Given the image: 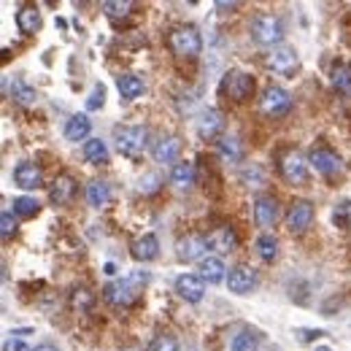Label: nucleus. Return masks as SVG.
Here are the masks:
<instances>
[{
  "instance_id": "1",
  "label": "nucleus",
  "mask_w": 351,
  "mask_h": 351,
  "mask_svg": "<svg viewBox=\"0 0 351 351\" xmlns=\"http://www.w3.org/2000/svg\"><path fill=\"white\" fill-rule=\"evenodd\" d=\"M146 284H149V273L132 270L130 276L111 281V284L103 289V298H106L111 306L128 308V306H132L138 298H141V292H143V287H146Z\"/></svg>"
},
{
  "instance_id": "2",
  "label": "nucleus",
  "mask_w": 351,
  "mask_h": 351,
  "mask_svg": "<svg viewBox=\"0 0 351 351\" xmlns=\"http://www.w3.org/2000/svg\"><path fill=\"white\" fill-rule=\"evenodd\" d=\"M168 44H171V51L181 60H192V57H197L203 51V38L192 25L176 27L171 33V38H168Z\"/></svg>"
},
{
  "instance_id": "3",
  "label": "nucleus",
  "mask_w": 351,
  "mask_h": 351,
  "mask_svg": "<svg viewBox=\"0 0 351 351\" xmlns=\"http://www.w3.org/2000/svg\"><path fill=\"white\" fill-rule=\"evenodd\" d=\"M252 38L263 46H273L284 38V27H281V19L273 16V14H260L254 16L252 22Z\"/></svg>"
},
{
  "instance_id": "4",
  "label": "nucleus",
  "mask_w": 351,
  "mask_h": 351,
  "mask_svg": "<svg viewBox=\"0 0 351 351\" xmlns=\"http://www.w3.org/2000/svg\"><path fill=\"white\" fill-rule=\"evenodd\" d=\"M146 138H149L146 128H138V125H132V128H119V130H117V149H119L122 154H128V157H135V154L143 152Z\"/></svg>"
},
{
  "instance_id": "5",
  "label": "nucleus",
  "mask_w": 351,
  "mask_h": 351,
  "mask_svg": "<svg viewBox=\"0 0 351 351\" xmlns=\"http://www.w3.org/2000/svg\"><path fill=\"white\" fill-rule=\"evenodd\" d=\"M221 89L230 95V100H235V103H246V100L252 97V92H254V79H252L249 73L235 71V73H227V76H224Z\"/></svg>"
},
{
  "instance_id": "6",
  "label": "nucleus",
  "mask_w": 351,
  "mask_h": 351,
  "mask_svg": "<svg viewBox=\"0 0 351 351\" xmlns=\"http://www.w3.org/2000/svg\"><path fill=\"white\" fill-rule=\"evenodd\" d=\"M176 292L181 300L186 303H200L203 295H206V281L203 276H195V273H184L176 278Z\"/></svg>"
},
{
  "instance_id": "7",
  "label": "nucleus",
  "mask_w": 351,
  "mask_h": 351,
  "mask_svg": "<svg viewBox=\"0 0 351 351\" xmlns=\"http://www.w3.org/2000/svg\"><path fill=\"white\" fill-rule=\"evenodd\" d=\"M292 108V95L284 87H267L263 95V111L267 117H284Z\"/></svg>"
},
{
  "instance_id": "8",
  "label": "nucleus",
  "mask_w": 351,
  "mask_h": 351,
  "mask_svg": "<svg viewBox=\"0 0 351 351\" xmlns=\"http://www.w3.org/2000/svg\"><path fill=\"white\" fill-rule=\"evenodd\" d=\"M208 249H211V246H208V238H203V235H186V238H181L178 246H176L181 263H197V260L203 263V254H206Z\"/></svg>"
},
{
  "instance_id": "9",
  "label": "nucleus",
  "mask_w": 351,
  "mask_h": 351,
  "mask_svg": "<svg viewBox=\"0 0 351 351\" xmlns=\"http://www.w3.org/2000/svg\"><path fill=\"white\" fill-rule=\"evenodd\" d=\"M267 65L276 71V73H281V76H292L295 71H298V51L292 49V46H276L273 49V54L267 57Z\"/></svg>"
},
{
  "instance_id": "10",
  "label": "nucleus",
  "mask_w": 351,
  "mask_h": 351,
  "mask_svg": "<svg viewBox=\"0 0 351 351\" xmlns=\"http://www.w3.org/2000/svg\"><path fill=\"white\" fill-rule=\"evenodd\" d=\"M254 284H257V276H254V270H252L249 265H235V267L230 270V276H227V287H230V292H235V295L252 292Z\"/></svg>"
},
{
  "instance_id": "11",
  "label": "nucleus",
  "mask_w": 351,
  "mask_h": 351,
  "mask_svg": "<svg viewBox=\"0 0 351 351\" xmlns=\"http://www.w3.org/2000/svg\"><path fill=\"white\" fill-rule=\"evenodd\" d=\"M14 181H16V186H22V189H38V186L44 184V173H41V168L33 165V162H19V165L14 168Z\"/></svg>"
},
{
  "instance_id": "12",
  "label": "nucleus",
  "mask_w": 351,
  "mask_h": 351,
  "mask_svg": "<svg viewBox=\"0 0 351 351\" xmlns=\"http://www.w3.org/2000/svg\"><path fill=\"white\" fill-rule=\"evenodd\" d=\"M311 219H313V206H311L308 200H298V203H292V208H289L287 227H289L292 232H303V230H308Z\"/></svg>"
},
{
  "instance_id": "13",
  "label": "nucleus",
  "mask_w": 351,
  "mask_h": 351,
  "mask_svg": "<svg viewBox=\"0 0 351 351\" xmlns=\"http://www.w3.org/2000/svg\"><path fill=\"white\" fill-rule=\"evenodd\" d=\"M254 219H257V224H263V227H270V224L278 221V203H276V197L260 195L254 200Z\"/></svg>"
},
{
  "instance_id": "14",
  "label": "nucleus",
  "mask_w": 351,
  "mask_h": 351,
  "mask_svg": "<svg viewBox=\"0 0 351 351\" xmlns=\"http://www.w3.org/2000/svg\"><path fill=\"white\" fill-rule=\"evenodd\" d=\"M16 27L22 36H36L41 30V11L36 5H22L16 11Z\"/></svg>"
},
{
  "instance_id": "15",
  "label": "nucleus",
  "mask_w": 351,
  "mask_h": 351,
  "mask_svg": "<svg viewBox=\"0 0 351 351\" xmlns=\"http://www.w3.org/2000/svg\"><path fill=\"white\" fill-rule=\"evenodd\" d=\"M281 171H284V178H287L289 184H303V181L308 178L306 162H303V157H300L298 152H289V154L284 157Z\"/></svg>"
},
{
  "instance_id": "16",
  "label": "nucleus",
  "mask_w": 351,
  "mask_h": 351,
  "mask_svg": "<svg viewBox=\"0 0 351 351\" xmlns=\"http://www.w3.org/2000/svg\"><path fill=\"white\" fill-rule=\"evenodd\" d=\"M73 192H76V181H73L71 176L62 173V176H57V178H54L49 197H51V203H54V206H65V203L73 197Z\"/></svg>"
},
{
  "instance_id": "17",
  "label": "nucleus",
  "mask_w": 351,
  "mask_h": 351,
  "mask_svg": "<svg viewBox=\"0 0 351 351\" xmlns=\"http://www.w3.org/2000/svg\"><path fill=\"white\" fill-rule=\"evenodd\" d=\"M178 152H181V141L176 135H162L154 143V149H152V154H154L157 162H173L176 157H178Z\"/></svg>"
},
{
  "instance_id": "18",
  "label": "nucleus",
  "mask_w": 351,
  "mask_h": 351,
  "mask_svg": "<svg viewBox=\"0 0 351 351\" xmlns=\"http://www.w3.org/2000/svg\"><path fill=\"white\" fill-rule=\"evenodd\" d=\"M311 165L324 176H332L341 171V160L332 152H327V149H313L311 152Z\"/></svg>"
},
{
  "instance_id": "19",
  "label": "nucleus",
  "mask_w": 351,
  "mask_h": 351,
  "mask_svg": "<svg viewBox=\"0 0 351 351\" xmlns=\"http://www.w3.org/2000/svg\"><path fill=\"white\" fill-rule=\"evenodd\" d=\"M157 254H160V241H157L154 235H143V238H138V241L132 243V257L141 260V263H149V260H154Z\"/></svg>"
},
{
  "instance_id": "20",
  "label": "nucleus",
  "mask_w": 351,
  "mask_h": 351,
  "mask_svg": "<svg viewBox=\"0 0 351 351\" xmlns=\"http://www.w3.org/2000/svg\"><path fill=\"white\" fill-rule=\"evenodd\" d=\"M235 243H238V238H235V232H232L230 227H219V230H214V232L208 235V246H211L214 252H219V254L232 252Z\"/></svg>"
},
{
  "instance_id": "21",
  "label": "nucleus",
  "mask_w": 351,
  "mask_h": 351,
  "mask_svg": "<svg viewBox=\"0 0 351 351\" xmlns=\"http://www.w3.org/2000/svg\"><path fill=\"white\" fill-rule=\"evenodd\" d=\"M89 130H92L89 117L76 114V117H71L68 125H65V138H68V141H84V138H89Z\"/></svg>"
},
{
  "instance_id": "22",
  "label": "nucleus",
  "mask_w": 351,
  "mask_h": 351,
  "mask_svg": "<svg viewBox=\"0 0 351 351\" xmlns=\"http://www.w3.org/2000/svg\"><path fill=\"white\" fill-rule=\"evenodd\" d=\"M224 273H227V267H224V263H221L219 257H206L200 263V276L208 284H221L224 281Z\"/></svg>"
},
{
  "instance_id": "23",
  "label": "nucleus",
  "mask_w": 351,
  "mask_h": 351,
  "mask_svg": "<svg viewBox=\"0 0 351 351\" xmlns=\"http://www.w3.org/2000/svg\"><path fill=\"white\" fill-rule=\"evenodd\" d=\"M87 200L92 208H106L108 200H111V189L106 181H92L87 186Z\"/></svg>"
},
{
  "instance_id": "24",
  "label": "nucleus",
  "mask_w": 351,
  "mask_h": 351,
  "mask_svg": "<svg viewBox=\"0 0 351 351\" xmlns=\"http://www.w3.org/2000/svg\"><path fill=\"white\" fill-rule=\"evenodd\" d=\"M221 130H224V119H221L219 111H217V108L206 111L203 119H200V135H203V138H214V135H219Z\"/></svg>"
},
{
  "instance_id": "25",
  "label": "nucleus",
  "mask_w": 351,
  "mask_h": 351,
  "mask_svg": "<svg viewBox=\"0 0 351 351\" xmlns=\"http://www.w3.org/2000/svg\"><path fill=\"white\" fill-rule=\"evenodd\" d=\"M84 157L92 165H103L108 160V149H106V143L100 138H89L87 143H84Z\"/></svg>"
},
{
  "instance_id": "26",
  "label": "nucleus",
  "mask_w": 351,
  "mask_h": 351,
  "mask_svg": "<svg viewBox=\"0 0 351 351\" xmlns=\"http://www.w3.org/2000/svg\"><path fill=\"white\" fill-rule=\"evenodd\" d=\"M171 181H173V186H178V189L192 186L195 184V165L192 162H178V165H173Z\"/></svg>"
},
{
  "instance_id": "27",
  "label": "nucleus",
  "mask_w": 351,
  "mask_h": 351,
  "mask_svg": "<svg viewBox=\"0 0 351 351\" xmlns=\"http://www.w3.org/2000/svg\"><path fill=\"white\" fill-rule=\"evenodd\" d=\"M117 87H119V95H122L125 100H135V97L143 92V82H141L138 76L128 73V76H119V79H117Z\"/></svg>"
},
{
  "instance_id": "28",
  "label": "nucleus",
  "mask_w": 351,
  "mask_h": 351,
  "mask_svg": "<svg viewBox=\"0 0 351 351\" xmlns=\"http://www.w3.org/2000/svg\"><path fill=\"white\" fill-rule=\"evenodd\" d=\"M11 97H14L16 103H22V106H33L38 95H36V89L30 87V84H25V82L16 79V82L11 84Z\"/></svg>"
},
{
  "instance_id": "29",
  "label": "nucleus",
  "mask_w": 351,
  "mask_h": 351,
  "mask_svg": "<svg viewBox=\"0 0 351 351\" xmlns=\"http://www.w3.org/2000/svg\"><path fill=\"white\" fill-rule=\"evenodd\" d=\"M332 84L341 89V92H351V65L338 62L332 68Z\"/></svg>"
},
{
  "instance_id": "30",
  "label": "nucleus",
  "mask_w": 351,
  "mask_h": 351,
  "mask_svg": "<svg viewBox=\"0 0 351 351\" xmlns=\"http://www.w3.org/2000/svg\"><path fill=\"white\" fill-rule=\"evenodd\" d=\"M132 3L130 0H106L103 3V11L111 16V19H125L130 14Z\"/></svg>"
},
{
  "instance_id": "31",
  "label": "nucleus",
  "mask_w": 351,
  "mask_h": 351,
  "mask_svg": "<svg viewBox=\"0 0 351 351\" xmlns=\"http://www.w3.org/2000/svg\"><path fill=\"white\" fill-rule=\"evenodd\" d=\"M41 211V206H38V200L36 197H16L14 200V214H19V217H36Z\"/></svg>"
},
{
  "instance_id": "32",
  "label": "nucleus",
  "mask_w": 351,
  "mask_h": 351,
  "mask_svg": "<svg viewBox=\"0 0 351 351\" xmlns=\"http://www.w3.org/2000/svg\"><path fill=\"white\" fill-rule=\"evenodd\" d=\"M278 249V243H276V238L273 235H263V238H257V252H260V257H263L265 263H270V260H276V252Z\"/></svg>"
},
{
  "instance_id": "33",
  "label": "nucleus",
  "mask_w": 351,
  "mask_h": 351,
  "mask_svg": "<svg viewBox=\"0 0 351 351\" xmlns=\"http://www.w3.org/2000/svg\"><path fill=\"white\" fill-rule=\"evenodd\" d=\"M232 351H257V338L252 332H238L235 341H232Z\"/></svg>"
},
{
  "instance_id": "34",
  "label": "nucleus",
  "mask_w": 351,
  "mask_h": 351,
  "mask_svg": "<svg viewBox=\"0 0 351 351\" xmlns=\"http://www.w3.org/2000/svg\"><path fill=\"white\" fill-rule=\"evenodd\" d=\"M146 351H178V341L173 335H157Z\"/></svg>"
},
{
  "instance_id": "35",
  "label": "nucleus",
  "mask_w": 351,
  "mask_h": 351,
  "mask_svg": "<svg viewBox=\"0 0 351 351\" xmlns=\"http://www.w3.org/2000/svg\"><path fill=\"white\" fill-rule=\"evenodd\" d=\"M332 221H335L338 227H346V224H351V200H343V203H338V206H335Z\"/></svg>"
},
{
  "instance_id": "36",
  "label": "nucleus",
  "mask_w": 351,
  "mask_h": 351,
  "mask_svg": "<svg viewBox=\"0 0 351 351\" xmlns=\"http://www.w3.org/2000/svg\"><path fill=\"white\" fill-rule=\"evenodd\" d=\"M14 232H16L14 214H11V211H3V214H0V235H3V238H11Z\"/></svg>"
},
{
  "instance_id": "37",
  "label": "nucleus",
  "mask_w": 351,
  "mask_h": 351,
  "mask_svg": "<svg viewBox=\"0 0 351 351\" xmlns=\"http://www.w3.org/2000/svg\"><path fill=\"white\" fill-rule=\"evenodd\" d=\"M221 154L224 157H232V160H238L241 157V149H238V138H224L219 143Z\"/></svg>"
},
{
  "instance_id": "38",
  "label": "nucleus",
  "mask_w": 351,
  "mask_h": 351,
  "mask_svg": "<svg viewBox=\"0 0 351 351\" xmlns=\"http://www.w3.org/2000/svg\"><path fill=\"white\" fill-rule=\"evenodd\" d=\"M92 303H95V295H92L89 289L82 287V289H76V292H73V306L76 308H89Z\"/></svg>"
},
{
  "instance_id": "39",
  "label": "nucleus",
  "mask_w": 351,
  "mask_h": 351,
  "mask_svg": "<svg viewBox=\"0 0 351 351\" xmlns=\"http://www.w3.org/2000/svg\"><path fill=\"white\" fill-rule=\"evenodd\" d=\"M103 97H106V89H103V87H95V89H92V95L87 97V108H89V111L100 108V106H103Z\"/></svg>"
},
{
  "instance_id": "40",
  "label": "nucleus",
  "mask_w": 351,
  "mask_h": 351,
  "mask_svg": "<svg viewBox=\"0 0 351 351\" xmlns=\"http://www.w3.org/2000/svg\"><path fill=\"white\" fill-rule=\"evenodd\" d=\"M3 351H33L25 341H19V338H8L5 341V346H3Z\"/></svg>"
},
{
  "instance_id": "41",
  "label": "nucleus",
  "mask_w": 351,
  "mask_h": 351,
  "mask_svg": "<svg viewBox=\"0 0 351 351\" xmlns=\"http://www.w3.org/2000/svg\"><path fill=\"white\" fill-rule=\"evenodd\" d=\"M36 351H57V349H54V346H49V343H44V346H38Z\"/></svg>"
},
{
  "instance_id": "42",
  "label": "nucleus",
  "mask_w": 351,
  "mask_h": 351,
  "mask_svg": "<svg viewBox=\"0 0 351 351\" xmlns=\"http://www.w3.org/2000/svg\"><path fill=\"white\" fill-rule=\"evenodd\" d=\"M316 351H332V349H324V346H316Z\"/></svg>"
}]
</instances>
